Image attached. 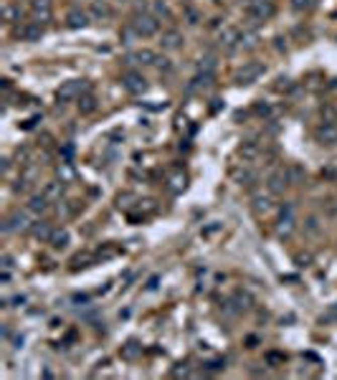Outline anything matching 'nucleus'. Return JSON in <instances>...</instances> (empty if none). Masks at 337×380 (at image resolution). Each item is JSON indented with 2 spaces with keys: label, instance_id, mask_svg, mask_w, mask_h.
I'll return each mask as SVG.
<instances>
[{
  "label": "nucleus",
  "instance_id": "44",
  "mask_svg": "<svg viewBox=\"0 0 337 380\" xmlns=\"http://www.w3.org/2000/svg\"><path fill=\"white\" fill-rule=\"evenodd\" d=\"M3 269H6V271L13 269V259H11V256H3Z\"/></svg>",
  "mask_w": 337,
  "mask_h": 380
},
{
  "label": "nucleus",
  "instance_id": "4",
  "mask_svg": "<svg viewBox=\"0 0 337 380\" xmlns=\"http://www.w3.org/2000/svg\"><path fill=\"white\" fill-rule=\"evenodd\" d=\"M277 13V6L272 0H256V3H248V21L251 23H264Z\"/></svg>",
  "mask_w": 337,
  "mask_h": 380
},
{
  "label": "nucleus",
  "instance_id": "31",
  "mask_svg": "<svg viewBox=\"0 0 337 380\" xmlns=\"http://www.w3.org/2000/svg\"><path fill=\"white\" fill-rule=\"evenodd\" d=\"M58 177H61L63 182H71V180H74V167L69 165V160L61 162V167H58Z\"/></svg>",
  "mask_w": 337,
  "mask_h": 380
},
{
  "label": "nucleus",
  "instance_id": "36",
  "mask_svg": "<svg viewBox=\"0 0 337 380\" xmlns=\"http://www.w3.org/2000/svg\"><path fill=\"white\" fill-rule=\"evenodd\" d=\"M294 11H309L314 6V0H289Z\"/></svg>",
  "mask_w": 337,
  "mask_h": 380
},
{
  "label": "nucleus",
  "instance_id": "13",
  "mask_svg": "<svg viewBox=\"0 0 337 380\" xmlns=\"http://www.w3.org/2000/svg\"><path fill=\"white\" fill-rule=\"evenodd\" d=\"M238 41H241L238 28H223V31H221V36H218V43H221L226 51H233V48L238 46Z\"/></svg>",
  "mask_w": 337,
  "mask_h": 380
},
{
  "label": "nucleus",
  "instance_id": "15",
  "mask_svg": "<svg viewBox=\"0 0 337 380\" xmlns=\"http://www.w3.org/2000/svg\"><path fill=\"white\" fill-rule=\"evenodd\" d=\"M66 26H69V28H87L89 26V13L79 11V8L69 11V16H66Z\"/></svg>",
  "mask_w": 337,
  "mask_h": 380
},
{
  "label": "nucleus",
  "instance_id": "28",
  "mask_svg": "<svg viewBox=\"0 0 337 380\" xmlns=\"http://www.w3.org/2000/svg\"><path fill=\"white\" fill-rule=\"evenodd\" d=\"M251 294L248 292H236V297H233V304H236V309L241 312V309H248L251 307Z\"/></svg>",
  "mask_w": 337,
  "mask_h": 380
},
{
  "label": "nucleus",
  "instance_id": "21",
  "mask_svg": "<svg viewBox=\"0 0 337 380\" xmlns=\"http://www.w3.org/2000/svg\"><path fill=\"white\" fill-rule=\"evenodd\" d=\"M150 8H152V16H157V18H165V21L173 18V13H170V8H167L165 0H152Z\"/></svg>",
  "mask_w": 337,
  "mask_h": 380
},
{
  "label": "nucleus",
  "instance_id": "33",
  "mask_svg": "<svg viewBox=\"0 0 337 380\" xmlns=\"http://www.w3.org/2000/svg\"><path fill=\"white\" fill-rule=\"evenodd\" d=\"M6 21H11V23H16V21H21L23 18V11L18 8V6H6Z\"/></svg>",
  "mask_w": 337,
  "mask_h": 380
},
{
  "label": "nucleus",
  "instance_id": "37",
  "mask_svg": "<svg viewBox=\"0 0 337 380\" xmlns=\"http://www.w3.org/2000/svg\"><path fill=\"white\" fill-rule=\"evenodd\" d=\"M185 375H190V367H188L185 362H178V365L173 367V377H185Z\"/></svg>",
  "mask_w": 337,
  "mask_h": 380
},
{
  "label": "nucleus",
  "instance_id": "2",
  "mask_svg": "<svg viewBox=\"0 0 337 380\" xmlns=\"http://www.w3.org/2000/svg\"><path fill=\"white\" fill-rule=\"evenodd\" d=\"M264 71H266L264 63H259V61H248V63H243V66L233 74V81H236L238 86H248V84H254Z\"/></svg>",
  "mask_w": 337,
  "mask_h": 380
},
{
  "label": "nucleus",
  "instance_id": "30",
  "mask_svg": "<svg viewBox=\"0 0 337 380\" xmlns=\"http://www.w3.org/2000/svg\"><path fill=\"white\" fill-rule=\"evenodd\" d=\"M92 13H94L97 18H109V16H112V8H109L107 3H102V0H97V3L92 6Z\"/></svg>",
  "mask_w": 337,
  "mask_h": 380
},
{
  "label": "nucleus",
  "instance_id": "5",
  "mask_svg": "<svg viewBox=\"0 0 337 380\" xmlns=\"http://www.w3.org/2000/svg\"><path fill=\"white\" fill-rule=\"evenodd\" d=\"M289 185L292 182H289V172L287 170H274L272 175L266 177V187H269V193H272V196H282Z\"/></svg>",
  "mask_w": 337,
  "mask_h": 380
},
{
  "label": "nucleus",
  "instance_id": "26",
  "mask_svg": "<svg viewBox=\"0 0 337 380\" xmlns=\"http://www.w3.org/2000/svg\"><path fill=\"white\" fill-rule=\"evenodd\" d=\"M183 18H185V23H188V26H198V23H200V13H198V8H195V6H190V3L183 8Z\"/></svg>",
  "mask_w": 337,
  "mask_h": 380
},
{
  "label": "nucleus",
  "instance_id": "16",
  "mask_svg": "<svg viewBox=\"0 0 337 380\" xmlns=\"http://www.w3.org/2000/svg\"><path fill=\"white\" fill-rule=\"evenodd\" d=\"M28 228V218H26V213H21V211H16L8 221H6V226H3V231H26Z\"/></svg>",
  "mask_w": 337,
  "mask_h": 380
},
{
  "label": "nucleus",
  "instance_id": "34",
  "mask_svg": "<svg viewBox=\"0 0 337 380\" xmlns=\"http://www.w3.org/2000/svg\"><path fill=\"white\" fill-rule=\"evenodd\" d=\"M322 119H324L327 124H337V109H334V107H324V109H322Z\"/></svg>",
  "mask_w": 337,
  "mask_h": 380
},
{
  "label": "nucleus",
  "instance_id": "12",
  "mask_svg": "<svg viewBox=\"0 0 337 380\" xmlns=\"http://www.w3.org/2000/svg\"><path fill=\"white\" fill-rule=\"evenodd\" d=\"M317 140H319L322 145H334V142H337V124L322 122V124L317 127Z\"/></svg>",
  "mask_w": 337,
  "mask_h": 380
},
{
  "label": "nucleus",
  "instance_id": "20",
  "mask_svg": "<svg viewBox=\"0 0 337 380\" xmlns=\"http://www.w3.org/2000/svg\"><path fill=\"white\" fill-rule=\"evenodd\" d=\"M185 185H188L185 172H170V177H167V187L173 190V193H183Z\"/></svg>",
  "mask_w": 337,
  "mask_h": 380
},
{
  "label": "nucleus",
  "instance_id": "8",
  "mask_svg": "<svg viewBox=\"0 0 337 380\" xmlns=\"http://www.w3.org/2000/svg\"><path fill=\"white\" fill-rule=\"evenodd\" d=\"M183 33L180 31H175V28H170V31H165L162 36H160V46L165 48V51H178V48H183Z\"/></svg>",
  "mask_w": 337,
  "mask_h": 380
},
{
  "label": "nucleus",
  "instance_id": "45",
  "mask_svg": "<svg viewBox=\"0 0 337 380\" xmlns=\"http://www.w3.org/2000/svg\"><path fill=\"white\" fill-rule=\"evenodd\" d=\"M327 320H332V322H337V307H332V309L327 312Z\"/></svg>",
  "mask_w": 337,
  "mask_h": 380
},
{
  "label": "nucleus",
  "instance_id": "10",
  "mask_svg": "<svg viewBox=\"0 0 337 380\" xmlns=\"http://www.w3.org/2000/svg\"><path fill=\"white\" fill-rule=\"evenodd\" d=\"M119 357H122L124 362H134V360H140V357H142V345H140V342H134V340L124 342V345H122V350H119Z\"/></svg>",
  "mask_w": 337,
  "mask_h": 380
},
{
  "label": "nucleus",
  "instance_id": "7",
  "mask_svg": "<svg viewBox=\"0 0 337 380\" xmlns=\"http://www.w3.org/2000/svg\"><path fill=\"white\" fill-rule=\"evenodd\" d=\"M157 53L155 51H150V48H142V51H134V53H129L127 58H124V63H142V66H155L157 63Z\"/></svg>",
  "mask_w": 337,
  "mask_h": 380
},
{
  "label": "nucleus",
  "instance_id": "6",
  "mask_svg": "<svg viewBox=\"0 0 337 380\" xmlns=\"http://www.w3.org/2000/svg\"><path fill=\"white\" fill-rule=\"evenodd\" d=\"M122 86L129 94H145L147 91V79L137 71H127V74H122Z\"/></svg>",
  "mask_w": 337,
  "mask_h": 380
},
{
  "label": "nucleus",
  "instance_id": "47",
  "mask_svg": "<svg viewBox=\"0 0 337 380\" xmlns=\"http://www.w3.org/2000/svg\"><path fill=\"white\" fill-rule=\"evenodd\" d=\"M157 281H160V276H152L150 284H147V289H157Z\"/></svg>",
  "mask_w": 337,
  "mask_h": 380
},
{
  "label": "nucleus",
  "instance_id": "41",
  "mask_svg": "<svg viewBox=\"0 0 337 380\" xmlns=\"http://www.w3.org/2000/svg\"><path fill=\"white\" fill-rule=\"evenodd\" d=\"M221 228H223V226H221L218 221H213V223H211L208 228H203V236H213V233H218Z\"/></svg>",
  "mask_w": 337,
  "mask_h": 380
},
{
  "label": "nucleus",
  "instance_id": "19",
  "mask_svg": "<svg viewBox=\"0 0 337 380\" xmlns=\"http://www.w3.org/2000/svg\"><path fill=\"white\" fill-rule=\"evenodd\" d=\"M272 208H274V203H272V198H269V196H264V193L254 196V211H256L259 216L272 213Z\"/></svg>",
  "mask_w": 337,
  "mask_h": 380
},
{
  "label": "nucleus",
  "instance_id": "9",
  "mask_svg": "<svg viewBox=\"0 0 337 380\" xmlns=\"http://www.w3.org/2000/svg\"><path fill=\"white\" fill-rule=\"evenodd\" d=\"M31 13L38 21H48L53 16V3L51 0H31Z\"/></svg>",
  "mask_w": 337,
  "mask_h": 380
},
{
  "label": "nucleus",
  "instance_id": "38",
  "mask_svg": "<svg viewBox=\"0 0 337 380\" xmlns=\"http://www.w3.org/2000/svg\"><path fill=\"white\" fill-rule=\"evenodd\" d=\"M129 201H134V196H132V193H122V196L117 198V206H119V208H129V206H132Z\"/></svg>",
  "mask_w": 337,
  "mask_h": 380
},
{
  "label": "nucleus",
  "instance_id": "17",
  "mask_svg": "<svg viewBox=\"0 0 337 380\" xmlns=\"http://www.w3.org/2000/svg\"><path fill=\"white\" fill-rule=\"evenodd\" d=\"M99 109V99L94 97V94H81L79 97V112L87 117V114H94Z\"/></svg>",
  "mask_w": 337,
  "mask_h": 380
},
{
  "label": "nucleus",
  "instance_id": "3",
  "mask_svg": "<svg viewBox=\"0 0 337 380\" xmlns=\"http://www.w3.org/2000/svg\"><path fill=\"white\" fill-rule=\"evenodd\" d=\"M84 89H87V81H84V79H71V81H63V84L58 86V91H56V99H58L61 104H69V102L79 99V97L84 94Z\"/></svg>",
  "mask_w": 337,
  "mask_h": 380
},
{
  "label": "nucleus",
  "instance_id": "49",
  "mask_svg": "<svg viewBox=\"0 0 337 380\" xmlns=\"http://www.w3.org/2000/svg\"><path fill=\"white\" fill-rule=\"evenodd\" d=\"M124 3H127V0H124Z\"/></svg>",
  "mask_w": 337,
  "mask_h": 380
},
{
  "label": "nucleus",
  "instance_id": "46",
  "mask_svg": "<svg viewBox=\"0 0 337 380\" xmlns=\"http://www.w3.org/2000/svg\"><path fill=\"white\" fill-rule=\"evenodd\" d=\"M63 155H66V160H69V157L74 155V147H71V145H66V147H63Z\"/></svg>",
  "mask_w": 337,
  "mask_h": 380
},
{
  "label": "nucleus",
  "instance_id": "43",
  "mask_svg": "<svg viewBox=\"0 0 337 380\" xmlns=\"http://www.w3.org/2000/svg\"><path fill=\"white\" fill-rule=\"evenodd\" d=\"M266 362H272V365L284 362V355H279V352H269V355H266Z\"/></svg>",
  "mask_w": 337,
  "mask_h": 380
},
{
  "label": "nucleus",
  "instance_id": "22",
  "mask_svg": "<svg viewBox=\"0 0 337 380\" xmlns=\"http://www.w3.org/2000/svg\"><path fill=\"white\" fill-rule=\"evenodd\" d=\"M238 46H241L243 51H254V48L259 46V36H256L254 31H246V33H241V41H238Z\"/></svg>",
  "mask_w": 337,
  "mask_h": 380
},
{
  "label": "nucleus",
  "instance_id": "11",
  "mask_svg": "<svg viewBox=\"0 0 337 380\" xmlns=\"http://www.w3.org/2000/svg\"><path fill=\"white\" fill-rule=\"evenodd\" d=\"M16 36H18L21 41H38V38L43 36V28H41L38 23H26V26H18V28H16Z\"/></svg>",
  "mask_w": 337,
  "mask_h": 380
},
{
  "label": "nucleus",
  "instance_id": "14",
  "mask_svg": "<svg viewBox=\"0 0 337 380\" xmlns=\"http://www.w3.org/2000/svg\"><path fill=\"white\" fill-rule=\"evenodd\" d=\"M294 228H297V221H294L292 211L282 213V218H279V223H277V233H279L282 238H287V236H292V233H294Z\"/></svg>",
  "mask_w": 337,
  "mask_h": 380
},
{
  "label": "nucleus",
  "instance_id": "24",
  "mask_svg": "<svg viewBox=\"0 0 337 380\" xmlns=\"http://www.w3.org/2000/svg\"><path fill=\"white\" fill-rule=\"evenodd\" d=\"M287 172H289V182H292V185H302V182L307 180V172H304L299 165H289Z\"/></svg>",
  "mask_w": 337,
  "mask_h": 380
},
{
  "label": "nucleus",
  "instance_id": "18",
  "mask_svg": "<svg viewBox=\"0 0 337 380\" xmlns=\"http://www.w3.org/2000/svg\"><path fill=\"white\" fill-rule=\"evenodd\" d=\"M259 155H261V150H259V145H256V142H251V140H248V142H243V145L238 147V157H241L243 162H254Z\"/></svg>",
  "mask_w": 337,
  "mask_h": 380
},
{
  "label": "nucleus",
  "instance_id": "32",
  "mask_svg": "<svg viewBox=\"0 0 337 380\" xmlns=\"http://www.w3.org/2000/svg\"><path fill=\"white\" fill-rule=\"evenodd\" d=\"M198 71H208V74H216V58H213V56H206V58H200V63H198Z\"/></svg>",
  "mask_w": 337,
  "mask_h": 380
},
{
  "label": "nucleus",
  "instance_id": "40",
  "mask_svg": "<svg viewBox=\"0 0 337 380\" xmlns=\"http://www.w3.org/2000/svg\"><path fill=\"white\" fill-rule=\"evenodd\" d=\"M155 69H157V71H170V69H173V63H170L167 58H157V63H155Z\"/></svg>",
  "mask_w": 337,
  "mask_h": 380
},
{
  "label": "nucleus",
  "instance_id": "42",
  "mask_svg": "<svg viewBox=\"0 0 337 380\" xmlns=\"http://www.w3.org/2000/svg\"><path fill=\"white\" fill-rule=\"evenodd\" d=\"M307 231H309V233H317V231H319V221H317L314 216L307 218Z\"/></svg>",
  "mask_w": 337,
  "mask_h": 380
},
{
  "label": "nucleus",
  "instance_id": "27",
  "mask_svg": "<svg viewBox=\"0 0 337 380\" xmlns=\"http://www.w3.org/2000/svg\"><path fill=\"white\" fill-rule=\"evenodd\" d=\"M233 180H236L238 185H254L256 175H254L251 170H236V172H233Z\"/></svg>",
  "mask_w": 337,
  "mask_h": 380
},
{
  "label": "nucleus",
  "instance_id": "25",
  "mask_svg": "<svg viewBox=\"0 0 337 380\" xmlns=\"http://www.w3.org/2000/svg\"><path fill=\"white\" fill-rule=\"evenodd\" d=\"M69 231H53V236H51V246L53 248H66L69 246Z\"/></svg>",
  "mask_w": 337,
  "mask_h": 380
},
{
  "label": "nucleus",
  "instance_id": "48",
  "mask_svg": "<svg viewBox=\"0 0 337 380\" xmlns=\"http://www.w3.org/2000/svg\"><path fill=\"white\" fill-rule=\"evenodd\" d=\"M248 3H256V0H248Z\"/></svg>",
  "mask_w": 337,
  "mask_h": 380
},
{
  "label": "nucleus",
  "instance_id": "1",
  "mask_svg": "<svg viewBox=\"0 0 337 380\" xmlns=\"http://www.w3.org/2000/svg\"><path fill=\"white\" fill-rule=\"evenodd\" d=\"M132 28L137 31L140 38L155 36V33L160 31V18L152 16V13H134V16H132Z\"/></svg>",
  "mask_w": 337,
  "mask_h": 380
},
{
  "label": "nucleus",
  "instance_id": "39",
  "mask_svg": "<svg viewBox=\"0 0 337 380\" xmlns=\"http://www.w3.org/2000/svg\"><path fill=\"white\" fill-rule=\"evenodd\" d=\"M254 112H256L259 117H269V114H272V107H269V104H264V102H259V104L254 107Z\"/></svg>",
  "mask_w": 337,
  "mask_h": 380
},
{
  "label": "nucleus",
  "instance_id": "23",
  "mask_svg": "<svg viewBox=\"0 0 337 380\" xmlns=\"http://www.w3.org/2000/svg\"><path fill=\"white\" fill-rule=\"evenodd\" d=\"M46 208H48V198H46L43 193H41V196H33V198L28 201V211H31V213H43Z\"/></svg>",
  "mask_w": 337,
  "mask_h": 380
},
{
  "label": "nucleus",
  "instance_id": "29",
  "mask_svg": "<svg viewBox=\"0 0 337 380\" xmlns=\"http://www.w3.org/2000/svg\"><path fill=\"white\" fill-rule=\"evenodd\" d=\"M33 236L41 238V241H51L53 231L48 228V223H36V226H33Z\"/></svg>",
  "mask_w": 337,
  "mask_h": 380
},
{
  "label": "nucleus",
  "instance_id": "35",
  "mask_svg": "<svg viewBox=\"0 0 337 380\" xmlns=\"http://www.w3.org/2000/svg\"><path fill=\"white\" fill-rule=\"evenodd\" d=\"M43 196L51 201V198H56V196H61V182H51L46 190H43Z\"/></svg>",
  "mask_w": 337,
  "mask_h": 380
}]
</instances>
